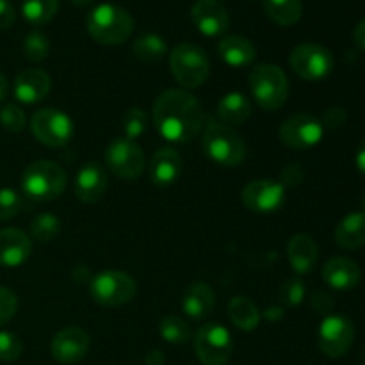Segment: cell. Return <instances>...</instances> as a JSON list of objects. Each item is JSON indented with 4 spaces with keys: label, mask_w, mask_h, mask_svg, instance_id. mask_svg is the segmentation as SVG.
Here are the masks:
<instances>
[{
    "label": "cell",
    "mask_w": 365,
    "mask_h": 365,
    "mask_svg": "<svg viewBox=\"0 0 365 365\" xmlns=\"http://www.w3.org/2000/svg\"><path fill=\"white\" fill-rule=\"evenodd\" d=\"M148 128V114L143 109H134L127 110L123 116V134L127 139H132L135 141L138 138H141L143 134Z\"/></svg>",
    "instance_id": "34"
},
{
    "label": "cell",
    "mask_w": 365,
    "mask_h": 365,
    "mask_svg": "<svg viewBox=\"0 0 365 365\" xmlns=\"http://www.w3.org/2000/svg\"><path fill=\"white\" fill-rule=\"evenodd\" d=\"M21 209V196L13 189H0V221L16 216Z\"/></svg>",
    "instance_id": "37"
},
{
    "label": "cell",
    "mask_w": 365,
    "mask_h": 365,
    "mask_svg": "<svg viewBox=\"0 0 365 365\" xmlns=\"http://www.w3.org/2000/svg\"><path fill=\"white\" fill-rule=\"evenodd\" d=\"M202 148L209 159L225 168H235L242 164L248 153L241 135L212 116L207 118L203 125Z\"/></svg>",
    "instance_id": "2"
},
{
    "label": "cell",
    "mask_w": 365,
    "mask_h": 365,
    "mask_svg": "<svg viewBox=\"0 0 365 365\" xmlns=\"http://www.w3.org/2000/svg\"><path fill=\"white\" fill-rule=\"evenodd\" d=\"M195 353L203 365H225L234 353L230 331L217 323H207L195 335Z\"/></svg>",
    "instance_id": "8"
},
{
    "label": "cell",
    "mask_w": 365,
    "mask_h": 365,
    "mask_svg": "<svg viewBox=\"0 0 365 365\" xmlns=\"http://www.w3.org/2000/svg\"><path fill=\"white\" fill-rule=\"evenodd\" d=\"M217 53L228 66H248L257 57V50L250 39L242 36H227L217 45Z\"/></svg>",
    "instance_id": "24"
},
{
    "label": "cell",
    "mask_w": 365,
    "mask_h": 365,
    "mask_svg": "<svg viewBox=\"0 0 365 365\" xmlns=\"http://www.w3.org/2000/svg\"><path fill=\"white\" fill-rule=\"evenodd\" d=\"M7 93H9V82H7V78L0 73V103L7 98Z\"/></svg>",
    "instance_id": "46"
},
{
    "label": "cell",
    "mask_w": 365,
    "mask_h": 365,
    "mask_svg": "<svg viewBox=\"0 0 365 365\" xmlns=\"http://www.w3.org/2000/svg\"><path fill=\"white\" fill-rule=\"evenodd\" d=\"M31 130L41 145L59 148L73 135V121L59 109H39L31 120Z\"/></svg>",
    "instance_id": "11"
},
{
    "label": "cell",
    "mask_w": 365,
    "mask_h": 365,
    "mask_svg": "<svg viewBox=\"0 0 365 365\" xmlns=\"http://www.w3.org/2000/svg\"><path fill=\"white\" fill-rule=\"evenodd\" d=\"M280 294L285 307H298L305 298V285L298 278H291L282 285Z\"/></svg>",
    "instance_id": "38"
},
{
    "label": "cell",
    "mask_w": 365,
    "mask_h": 365,
    "mask_svg": "<svg viewBox=\"0 0 365 365\" xmlns=\"http://www.w3.org/2000/svg\"><path fill=\"white\" fill-rule=\"evenodd\" d=\"M360 364L365 365V349L362 351V355H360Z\"/></svg>",
    "instance_id": "49"
},
{
    "label": "cell",
    "mask_w": 365,
    "mask_h": 365,
    "mask_svg": "<svg viewBox=\"0 0 365 365\" xmlns=\"http://www.w3.org/2000/svg\"><path fill=\"white\" fill-rule=\"evenodd\" d=\"M14 7L9 0H0V29H9L14 24Z\"/></svg>",
    "instance_id": "43"
},
{
    "label": "cell",
    "mask_w": 365,
    "mask_h": 365,
    "mask_svg": "<svg viewBox=\"0 0 365 365\" xmlns=\"http://www.w3.org/2000/svg\"><path fill=\"white\" fill-rule=\"evenodd\" d=\"M252 116V102L242 93H228L217 103V120L221 123L241 125Z\"/></svg>",
    "instance_id": "26"
},
{
    "label": "cell",
    "mask_w": 365,
    "mask_h": 365,
    "mask_svg": "<svg viewBox=\"0 0 365 365\" xmlns=\"http://www.w3.org/2000/svg\"><path fill=\"white\" fill-rule=\"evenodd\" d=\"M310 303L312 309L319 314H330L334 310V298L324 291H314Z\"/></svg>",
    "instance_id": "41"
},
{
    "label": "cell",
    "mask_w": 365,
    "mask_h": 365,
    "mask_svg": "<svg viewBox=\"0 0 365 365\" xmlns=\"http://www.w3.org/2000/svg\"><path fill=\"white\" fill-rule=\"evenodd\" d=\"M335 241L344 250L365 246V212H351L335 228Z\"/></svg>",
    "instance_id": "25"
},
{
    "label": "cell",
    "mask_w": 365,
    "mask_h": 365,
    "mask_svg": "<svg viewBox=\"0 0 365 365\" xmlns=\"http://www.w3.org/2000/svg\"><path fill=\"white\" fill-rule=\"evenodd\" d=\"M32 253V241L25 232L16 228L0 230V266L18 267L29 260Z\"/></svg>",
    "instance_id": "19"
},
{
    "label": "cell",
    "mask_w": 365,
    "mask_h": 365,
    "mask_svg": "<svg viewBox=\"0 0 365 365\" xmlns=\"http://www.w3.org/2000/svg\"><path fill=\"white\" fill-rule=\"evenodd\" d=\"M18 310V298L11 289L0 285V327L9 323Z\"/></svg>",
    "instance_id": "39"
},
{
    "label": "cell",
    "mask_w": 365,
    "mask_h": 365,
    "mask_svg": "<svg viewBox=\"0 0 365 365\" xmlns=\"http://www.w3.org/2000/svg\"><path fill=\"white\" fill-rule=\"evenodd\" d=\"M24 56L32 63H41L50 53V41L43 32L32 31L24 39Z\"/></svg>",
    "instance_id": "33"
},
{
    "label": "cell",
    "mask_w": 365,
    "mask_h": 365,
    "mask_svg": "<svg viewBox=\"0 0 365 365\" xmlns=\"http://www.w3.org/2000/svg\"><path fill=\"white\" fill-rule=\"evenodd\" d=\"M228 317L242 331H252L259 327L260 312L255 303L246 296H235L228 303Z\"/></svg>",
    "instance_id": "27"
},
{
    "label": "cell",
    "mask_w": 365,
    "mask_h": 365,
    "mask_svg": "<svg viewBox=\"0 0 365 365\" xmlns=\"http://www.w3.org/2000/svg\"><path fill=\"white\" fill-rule=\"evenodd\" d=\"M70 2H73L75 6H78V7H86V6H89V4H93V0H70Z\"/></svg>",
    "instance_id": "48"
},
{
    "label": "cell",
    "mask_w": 365,
    "mask_h": 365,
    "mask_svg": "<svg viewBox=\"0 0 365 365\" xmlns=\"http://www.w3.org/2000/svg\"><path fill=\"white\" fill-rule=\"evenodd\" d=\"M159 334L170 344H185L191 339V327L182 317L166 316L160 321Z\"/></svg>",
    "instance_id": "31"
},
{
    "label": "cell",
    "mask_w": 365,
    "mask_h": 365,
    "mask_svg": "<svg viewBox=\"0 0 365 365\" xmlns=\"http://www.w3.org/2000/svg\"><path fill=\"white\" fill-rule=\"evenodd\" d=\"M89 344H91L89 335L82 328L68 327L53 337L50 353L59 364H77L88 355Z\"/></svg>",
    "instance_id": "16"
},
{
    "label": "cell",
    "mask_w": 365,
    "mask_h": 365,
    "mask_svg": "<svg viewBox=\"0 0 365 365\" xmlns=\"http://www.w3.org/2000/svg\"><path fill=\"white\" fill-rule=\"evenodd\" d=\"M324 135V127L312 114H294L280 125L278 138L292 150H309L319 145Z\"/></svg>",
    "instance_id": "12"
},
{
    "label": "cell",
    "mask_w": 365,
    "mask_h": 365,
    "mask_svg": "<svg viewBox=\"0 0 365 365\" xmlns=\"http://www.w3.org/2000/svg\"><path fill=\"white\" fill-rule=\"evenodd\" d=\"M291 68L305 81H323L334 70V56L323 45L303 43L291 52Z\"/></svg>",
    "instance_id": "10"
},
{
    "label": "cell",
    "mask_w": 365,
    "mask_h": 365,
    "mask_svg": "<svg viewBox=\"0 0 365 365\" xmlns=\"http://www.w3.org/2000/svg\"><path fill=\"white\" fill-rule=\"evenodd\" d=\"M134 53L145 63H157L168 53V45L155 32H145L134 41Z\"/></svg>",
    "instance_id": "29"
},
{
    "label": "cell",
    "mask_w": 365,
    "mask_h": 365,
    "mask_svg": "<svg viewBox=\"0 0 365 365\" xmlns=\"http://www.w3.org/2000/svg\"><path fill=\"white\" fill-rule=\"evenodd\" d=\"M89 292L96 303L103 307H121L132 302L138 285L130 274L123 271H102L89 282Z\"/></svg>",
    "instance_id": "7"
},
{
    "label": "cell",
    "mask_w": 365,
    "mask_h": 365,
    "mask_svg": "<svg viewBox=\"0 0 365 365\" xmlns=\"http://www.w3.org/2000/svg\"><path fill=\"white\" fill-rule=\"evenodd\" d=\"M250 89L262 109L277 110L289 98V78L274 64H259L250 71Z\"/></svg>",
    "instance_id": "5"
},
{
    "label": "cell",
    "mask_w": 365,
    "mask_h": 365,
    "mask_svg": "<svg viewBox=\"0 0 365 365\" xmlns=\"http://www.w3.org/2000/svg\"><path fill=\"white\" fill-rule=\"evenodd\" d=\"M287 257L291 267L298 274H307L316 267L317 259H319V250H317L316 241L310 235L298 234L289 241Z\"/></svg>",
    "instance_id": "23"
},
{
    "label": "cell",
    "mask_w": 365,
    "mask_h": 365,
    "mask_svg": "<svg viewBox=\"0 0 365 365\" xmlns=\"http://www.w3.org/2000/svg\"><path fill=\"white\" fill-rule=\"evenodd\" d=\"M146 362H148V365H163V362H164L163 353H160V351H152L148 355V359H146Z\"/></svg>",
    "instance_id": "47"
},
{
    "label": "cell",
    "mask_w": 365,
    "mask_h": 365,
    "mask_svg": "<svg viewBox=\"0 0 365 365\" xmlns=\"http://www.w3.org/2000/svg\"><path fill=\"white\" fill-rule=\"evenodd\" d=\"M24 351V342L13 331H0V360L14 362Z\"/></svg>",
    "instance_id": "35"
},
{
    "label": "cell",
    "mask_w": 365,
    "mask_h": 365,
    "mask_svg": "<svg viewBox=\"0 0 365 365\" xmlns=\"http://www.w3.org/2000/svg\"><path fill=\"white\" fill-rule=\"evenodd\" d=\"M355 160H356V168H359V171L365 177V138L360 141L359 148H356Z\"/></svg>",
    "instance_id": "45"
},
{
    "label": "cell",
    "mask_w": 365,
    "mask_h": 365,
    "mask_svg": "<svg viewBox=\"0 0 365 365\" xmlns=\"http://www.w3.org/2000/svg\"><path fill=\"white\" fill-rule=\"evenodd\" d=\"M107 187H109L107 171L98 163L84 164L75 177V196L84 203L100 202Z\"/></svg>",
    "instance_id": "17"
},
{
    "label": "cell",
    "mask_w": 365,
    "mask_h": 365,
    "mask_svg": "<svg viewBox=\"0 0 365 365\" xmlns=\"http://www.w3.org/2000/svg\"><path fill=\"white\" fill-rule=\"evenodd\" d=\"M285 187L273 180H253L242 189V203L257 214H274L284 207Z\"/></svg>",
    "instance_id": "14"
},
{
    "label": "cell",
    "mask_w": 365,
    "mask_h": 365,
    "mask_svg": "<svg viewBox=\"0 0 365 365\" xmlns=\"http://www.w3.org/2000/svg\"><path fill=\"white\" fill-rule=\"evenodd\" d=\"M52 88V81H50L48 73L39 68H31V70H24L18 73L14 78L13 93L21 103H38L46 98Z\"/></svg>",
    "instance_id": "18"
},
{
    "label": "cell",
    "mask_w": 365,
    "mask_h": 365,
    "mask_svg": "<svg viewBox=\"0 0 365 365\" xmlns=\"http://www.w3.org/2000/svg\"><path fill=\"white\" fill-rule=\"evenodd\" d=\"M66 173L52 160H36L21 175V191L34 202H50L63 195Z\"/></svg>",
    "instance_id": "4"
},
{
    "label": "cell",
    "mask_w": 365,
    "mask_h": 365,
    "mask_svg": "<svg viewBox=\"0 0 365 365\" xmlns=\"http://www.w3.org/2000/svg\"><path fill=\"white\" fill-rule=\"evenodd\" d=\"M61 221L53 214H39L31 223V235L34 241L50 242L59 235Z\"/></svg>",
    "instance_id": "32"
},
{
    "label": "cell",
    "mask_w": 365,
    "mask_h": 365,
    "mask_svg": "<svg viewBox=\"0 0 365 365\" xmlns=\"http://www.w3.org/2000/svg\"><path fill=\"white\" fill-rule=\"evenodd\" d=\"M348 120V114H346L344 109H339V107H334V109H328L323 116V127L328 128H341L342 125Z\"/></svg>",
    "instance_id": "42"
},
{
    "label": "cell",
    "mask_w": 365,
    "mask_h": 365,
    "mask_svg": "<svg viewBox=\"0 0 365 365\" xmlns=\"http://www.w3.org/2000/svg\"><path fill=\"white\" fill-rule=\"evenodd\" d=\"M0 125L7 132H21L25 128V113L14 103H7L0 109Z\"/></svg>",
    "instance_id": "36"
},
{
    "label": "cell",
    "mask_w": 365,
    "mask_h": 365,
    "mask_svg": "<svg viewBox=\"0 0 365 365\" xmlns=\"http://www.w3.org/2000/svg\"><path fill=\"white\" fill-rule=\"evenodd\" d=\"M303 178H305V171H303V168L299 164H287L282 170V185L284 187H296V185L302 184Z\"/></svg>",
    "instance_id": "40"
},
{
    "label": "cell",
    "mask_w": 365,
    "mask_h": 365,
    "mask_svg": "<svg viewBox=\"0 0 365 365\" xmlns=\"http://www.w3.org/2000/svg\"><path fill=\"white\" fill-rule=\"evenodd\" d=\"M195 27L209 38L223 36L230 27V16L220 0H196L191 9Z\"/></svg>",
    "instance_id": "15"
},
{
    "label": "cell",
    "mask_w": 365,
    "mask_h": 365,
    "mask_svg": "<svg viewBox=\"0 0 365 365\" xmlns=\"http://www.w3.org/2000/svg\"><path fill=\"white\" fill-rule=\"evenodd\" d=\"M355 339V327L344 316L324 317L317 334L319 349L330 359H341L353 346Z\"/></svg>",
    "instance_id": "13"
},
{
    "label": "cell",
    "mask_w": 365,
    "mask_h": 365,
    "mask_svg": "<svg viewBox=\"0 0 365 365\" xmlns=\"http://www.w3.org/2000/svg\"><path fill=\"white\" fill-rule=\"evenodd\" d=\"M59 9V0H24L21 14L31 25H45Z\"/></svg>",
    "instance_id": "30"
},
{
    "label": "cell",
    "mask_w": 365,
    "mask_h": 365,
    "mask_svg": "<svg viewBox=\"0 0 365 365\" xmlns=\"http://www.w3.org/2000/svg\"><path fill=\"white\" fill-rule=\"evenodd\" d=\"M360 267L348 257H334L323 267V280L337 291H349L360 284Z\"/></svg>",
    "instance_id": "21"
},
{
    "label": "cell",
    "mask_w": 365,
    "mask_h": 365,
    "mask_svg": "<svg viewBox=\"0 0 365 365\" xmlns=\"http://www.w3.org/2000/svg\"><path fill=\"white\" fill-rule=\"evenodd\" d=\"M267 16L282 27L298 24L303 14L302 0H262Z\"/></svg>",
    "instance_id": "28"
},
{
    "label": "cell",
    "mask_w": 365,
    "mask_h": 365,
    "mask_svg": "<svg viewBox=\"0 0 365 365\" xmlns=\"http://www.w3.org/2000/svg\"><path fill=\"white\" fill-rule=\"evenodd\" d=\"M364 205H365V200H364Z\"/></svg>",
    "instance_id": "50"
},
{
    "label": "cell",
    "mask_w": 365,
    "mask_h": 365,
    "mask_svg": "<svg viewBox=\"0 0 365 365\" xmlns=\"http://www.w3.org/2000/svg\"><path fill=\"white\" fill-rule=\"evenodd\" d=\"M171 71L184 88H200L210 73V63L205 50L195 43H180L170 53Z\"/></svg>",
    "instance_id": "6"
},
{
    "label": "cell",
    "mask_w": 365,
    "mask_h": 365,
    "mask_svg": "<svg viewBox=\"0 0 365 365\" xmlns=\"http://www.w3.org/2000/svg\"><path fill=\"white\" fill-rule=\"evenodd\" d=\"M216 305V294L205 282H195L185 289L182 296V310L191 319H203L212 312Z\"/></svg>",
    "instance_id": "22"
},
{
    "label": "cell",
    "mask_w": 365,
    "mask_h": 365,
    "mask_svg": "<svg viewBox=\"0 0 365 365\" xmlns=\"http://www.w3.org/2000/svg\"><path fill=\"white\" fill-rule=\"evenodd\" d=\"M153 123L166 141L187 145L205 125L203 107L184 89H168L153 103Z\"/></svg>",
    "instance_id": "1"
},
{
    "label": "cell",
    "mask_w": 365,
    "mask_h": 365,
    "mask_svg": "<svg viewBox=\"0 0 365 365\" xmlns=\"http://www.w3.org/2000/svg\"><path fill=\"white\" fill-rule=\"evenodd\" d=\"M182 170H184V160L180 153L170 146L157 150L150 160V178L159 187L173 185L180 178Z\"/></svg>",
    "instance_id": "20"
},
{
    "label": "cell",
    "mask_w": 365,
    "mask_h": 365,
    "mask_svg": "<svg viewBox=\"0 0 365 365\" xmlns=\"http://www.w3.org/2000/svg\"><path fill=\"white\" fill-rule=\"evenodd\" d=\"M88 32L100 45H121L134 32V18L116 4H100L88 14Z\"/></svg>",
    "instance_id": "3"
},
{
    "label": "cell",
    "mask_w": 365,
    "mask_h": 365,
    "mask_svg": "<svg viewBox=\"0 0 365 365\" xmlns=\"http://www.w3.org/2000/svg\"><path fill=\"white\" fill-rule=\"evenodd\" d=\"M353 39H355L356 45L365 52V18L362 21H359V25L355 27V32H353Z\"/></svg>",
    "instance_id": "44"
},
{
    "label": "cell",
    "mask_w": 365,
    "mask_h": 365,
    "mask_svg": "<svg viewBox=\"0 0 365 365\" xmlns=\"http://www.w3.org/2000/svg\"><path fill=\"white\" fill-rule=\"evenodd\" d=\"M106 164L116 177L134 180L145 171V152L132 139L118 138L106 148Z\"/></svg>",
    "instance_id": "9"
}]
</instances>
